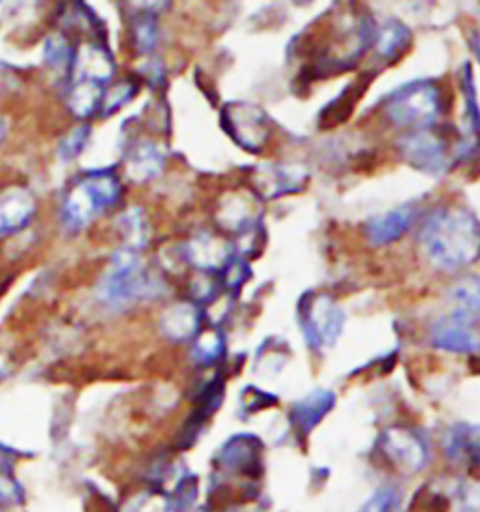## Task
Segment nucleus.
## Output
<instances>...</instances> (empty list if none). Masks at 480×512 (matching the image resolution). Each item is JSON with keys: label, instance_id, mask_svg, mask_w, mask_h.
Instances as JSON below:
<instances>
[{"label": "nucleus", "instance_id": "obj_14", "mask_svg": "<svg viewBox=\"0 0 480 512\" xmlns=\"http://www.w3.org/2000/svg\"><path fill=\"white\" fill-rule=\"evenodd\" d=\"M462 92L465 102V137L460 143V156L467 158L473 156L480 149V109L477 104V92L473 81V70L465 62L462 68Z\"/></svg>", "mask_w": 480, "mask_h": 512}, {"label": "nucleus", "instance_id": "obj_10", "mask_svg": "<svg viewBox=\"0 0 480 512\" xmlns=\"http://www.w3.org/2000/svg\"><path fill=\"white\" fill-rule=\"evenodd\" d=\"M72 72H74V83L85 81V83L105 87L115 74V61L104 44L89 42L74 51Z\"/></svg>", "mask_w": 480, "mask_h": 512}, {"label": "nucleus", "instance_id": "obj_28", "mask_svg": "<svg viewBox=\"0 0 480 512\" xmlns=\"http://www.w3.org/2000/svg\"><path fill=\"white\" fill-rule=\"evenodd\" d=\"M122 512H171V505H167V501H162L160 497L141 494L126 503Z\"/></svg>", "mask_w": 480, "mask_h": 512}, {"label": "nucleus", "instance_id": "obj_32", "mask_svg": "<svg viewBox=\"0 0 480 512\" xmlns=\"http://www.w3.org/2000/svg\"><path fill=\"white\" fill-rule=\"evenodd\" d=\"M2 137H4V121L0 117V141H2Z\"/></svg>", "mask_w": 480, "mask_h": 512}, {"label": "nucleus", "instance_id": "obj_8", "mask_svg": "<svg viewBox=\"0 0 480 512\" xmlns=\"http://www.w3.org/2000/svg\"><path fill=\"white\" fill-rule=\"evenodd\" d=\"M310 179V173L299 164L285 162H265L252 169L250 186L255 196L265 201L278 197L299 194Z\"/></svg>", "mask_w": 480, "mask_h": 512}, {"label": "nucleus", "instance_id": "obj_30", "mask_svg": "<svg viewBox=\"0 0 480 512\" xmlns=\"http://www.w3.org/2000/svg\"><path fill=\"white\" fill-rule=\"evenodd\" d=\"M390 497L385 494H381L379 497H375L370 507H366V512H390Z\"/></svg>", "mask_w": 480, "mask_h": 512}, {"label": "nucleus", "instance_id": "obj_18", "mask_svg": "<svg viewBox=\"0 0 480 512\" xmlns=\"http://www.w3.org/2000/svg\"><path fill=\"white\" fill-rule=\"evenodd\" d=\"M165 156L156 143H139L128 162V173L137 182L149 181L164 169Z\"/></svg>", "mask_w": 480, "mask_h": 512}, {"label": "nucleus", "instance_id": "obj_27", "mask_svg": "<svg viewBox=\"0 0 480 512\" xmlns=\"http://www.w3.org/2000/svg\"><path fill=\"white\" fill-rule=\"evenodd\" d=\"M135 92H137V85L132 81H124V83L115 85L111 91H105L104 100H102V109H104L102 115L104 117L111 115L120 107L126 106L134 98Z\"/></svg>", "mask_w": 480, "mask_h": 512}, {"label": "nucleus", "instance_id": "obj_15", "mask_svg": "<svg viewBox=\"0 0 480 512\" xmlns=\"http://www.w3.org/2000/svg\"><path fill=\"white\" fill-rule=\"evenodd\" d=\"M334 402H336V398L332 392L314 391L293 406L291 422L302 432H310L315 424L329 413Z\"/></svg>", "mask_w": 480, "mask_h": 512}, {"label": "nucleus", "instance_id": "obj_17", "mask_svg": "<svg viewBox=\"0 0 480 512\" xmlns=\"http://www.w3.org/2000/svg\"><path fill=\"white\" fill-rule=\"evenodd\" d=\"M450 301L454 304V314L469 321H480V276H462L450 287Z\"/></svg>", "mask_w": 480, "mask_h": 512}, {"label": "nucleus", "instance_id": "obj_22", "mask_svg": "<svg viewBox=\"0 0 480 512\" xmlns=\"http://www.w3.org/2000/svg\"><path fill=\"white\" fill-rule=\"evenodd\" d=\"M120 224L126 226V233H128V239H130V250L137 252V250L147 246L150 229L143 212L139 211V209L124 212V216L120 218Z\"/></svg>", "mask_w": 480, "mask_h": 512}, {"label": "nucleus", "instance_id": "obj_31", "mask_svg": "<svg viewBox=\"0 0 480 512\" xmlns=\"http://www.w3.org/2000/svg\"><path fill=\"white\" fill-rule=\"evenodd\" d=\"M471 46L475 49V55H477V59L480 61V32H475L471 36Z\"/></svg>", "mask_w": 480, "mask_h": 512}, {"label": "nucleus", "instance_id": "obj_25", "mask_svg": "<svg viewBox=\"0 0 480 512\" xmlns=\"http://www.w3.org/2000/svg\"><path fill=\"white\" fill-rule=\"evenodd\" d=\"M74 51L62 34H51L45 42L44 59L51 68H60L72 62Z\"/></svg>", "mask_w": 480, "mask_h": 512}, {"label": "nucleus", "instance_id": "obj_5", "mask_svg": "<svg viewBox=\"0 0 480 512\" xmlns=\"http://www.w3.org/2000/svg\"><path fill=\"white\" fill-rule=\"evenodd\" d=\"M297 317L306 344L315 351L334 346L344 331V310L327 293H304L297 304Z\"/></svg>", "mask_w": 480, "mask_h": 512}, {"label": "nucleus", "instance_id": "obj_13", "mask_svg": "<svg viewBox=\"0 0 480 512\" xmlns=\"http://www.w3.org/2000/svg\"><path fill=\"white\" fill-rule=\"evenodd\" d=\"M413 44V34L404 23L390 19L383 27H377L375 38V61L379 62V68L392 66L400 61L409 47Z\"/></svg>", "mask_w": 480, "mask_h": 512}, {"label": "nucleus", "instance_id": "obj_16", "mask_svg": "<svg viewBox=\"0 0 480 512\" xmlns=\"http://www.w3.org/2000/svg\"><path fill=\"white\" fill-rule=\"evenodd\" d=\"M201 327V312L194 304H177L167 314L162 321V329L165 336H169L175 342H184L194 338Z\"/></svg>", "mask_w": 480, "mask_h": 512}, {"label": "nucleus", "instance_id": "obj_3", "mask_svg": "<svg viewBox=\"0 0 480 512\" xmlns=\"http://www.w3.org/2000/svg\"><path fill=\"white\" fill-rule=\"evenodd\" d=\"M120 196V179L113 169H96L85 173L70 194L64 197L62 214L70 229L87 226L98 212L113 207Z\"/></svg>", "mask_w": 480, "mask_h": 512}, {"label": "nucleus", "instance_id": "obj_26", "mask_svg": "<svg viewBox=\"0 0 480 512\" xmlns=\"http://www.w3.org/2000/svg\"><path fill=\"white\" fill-rule=\"evenodd\" d=\"M90 132H92V130H90L89 124H81V126H77L74 130H70V134L60 141V158H62L64 162H70V160L77 158L79 152L85 149V145H87V141H89Z\"/></svg>", "mask_w": 480, "mask_h": 512}, {"label": "nucleus", "instance_id": "obj_24", "mask_svg": "<svg viewBox=\"0 0 480 512\" xmlns=\"http://www.w3.org/2000/svg\"><path fill=\"white\" fill-rule=\"evenodd\" d=\"M135 46L141 53H152L158 46V23L154 16L145 14V16L137 17L134 23Z\"/></svg>", "mask_w": 480, "mask_h": 512}, {"label": "nucleus", "instance_id": "obj_19", "mask_svg": "<svg viewBox=\"0 0 480 512\" xmlns=\"http://www.w3.org/2000/svg\"><path fill=\"white\" fill-rule=\"evenodd\" d=\"M375 74H368V76L360 77L362 81H357L353 85H349L340 98L332 100L329 106L325 107L319 115V126L321 128H332L336 124H342V122L349 119L351 115V109L357 104V100L360 98L362 91L366 89V79L370 81V77H374Z\"/></svg>", "mask_w": 480, "mask_h": 512}, {"label": "nucleus", "instance_id": "obj_23", "mask_svg": "<svg viewBox=\"0 0 480 512\" xmlns=\"http://www.w3.org/2000/svg\"><path fill=\"white\" fill-rule=\"evenodd\" d=\"M25 501V490L15 479L14 469L0 462V507H17Z\"/></svg>", "mask_w": 480, "mask_h": 512}, {"label": "nucleus", "instance_id": "obj_12", "mask_svg": "<svg viewBox=\"0 0 480 512\" xmlns=\"http://www.w3.org/2000/svg\"><path fill=\"white\" fill-rule=\"evenodd\" d=\"M417 207L415 205H402L398 209L385 212L381 216H374L366 224V235L375 246H385L390 242L400 241L415 222Z\"/></svg>", "mask_w": 480, "mask_h": 512}, {"label": "nucleus", "instance_id": "obj_1", "mask_svg": "<svg viewBox=\"0 0 480 512\" xmlns=\"http://www.w3.org/2000/svg\"><path fill=\"white\" fill-rule=\"evenodd\" d=\"M420 244L435 267L460 271L480 256V222L458 205L437 207L420 229Z\"/></svg>", "mask_w": 480, "mask_h": 512}, {"label": "nucleus", "instance_id": "obj_11", "mask_svg": "<svg viewBox=\"0 0 480 512\" xmlns=\"http://www.w3.org/2000/svg\"><path fill=\"white\" fill-rule=\"evenodd\" d=\"M36 212V201L27 188L10 186L0 192V233L12 235L27 227Z\"/></svg>", "mask_w": 480, "mask_h": 512}, {"label": "nucleus", "instance_id": "obj_29", "mask_svg": "<svg viewBox=\"0 0 480 512\" xmlns=\"http://www.w3.org/2000/svg\"><path fill=\"white\" fill-rule=\"evenodd\" d=\"M242 398H244L242 406L250 409V411H259V409L269 406V404H265V400L267 402H276V398H272L267 392L257 391L255 387H248L244 394H242Z\"/></svg>", "mask_w": 480, "mask_h": 512}, {"label": "nucleus", "instance_id": "obj_4", "mask_svg": "<svg viewBox=\"0 0 480 512\" xmlns=\"http://www.w3.org/2000/svg\"><path fill=\"white\" fill-rule=\"evenodd\" d=\"M162 282L143 269L137 252L124 248L113 256V267L98 289L100 299L109 306H124L139 299L160 295Z\"/></svg>", "mask_w": 480, "mask_h": 512}, {"label": "nucleus", "instance_id": "obj_2", "mask_svg": "<svg viewBox=\"0 0 480 512\" xmlns=\"http://www.w3.org/2000/svg\"><path fill=\"white\" fill-rule=\"evenodd\" d=\"M385 117L409 132L428 130L441 115V89L430 79H419L390 92L383 102Z\"/></svg>", "mask_w": 480, "mask_h": 512}, {"label": "nucleus", "instance_id": "obj_21", "mask_svg": "<svg viewBox=\"0 0 480 512\" xmlns=\"http://www.w3.org/2000/svg\"><path fill=\"white\" fill-rule=\"evenodd\" d=\"M224 353V334L220 331L205 332L195 342L194 359L199 364H203V366H210V364L220 361Z\"/></svg>", "mask_w": 480, "mask_h": 512}, {"label": "nucleus", "instance_id": "obj_6", "mask_svg": "<svg viewBox=\"0 0 480 512\" xmlns=\"http://www.w3.org/2000/svg\"><path fill=\"white\" fill-rule=\"evenodd\" d=\"M225 134L231 137L242 151L259 154L269 145L272 126L269 115L250 102H229L220 113Z\"/></svg>", "mask_w": 480, "mask_h": 512}, {"label": "nucleus", "instance_id": "obj_7", "mask_svg": "<svg viewBox=\"0 0 480 512\" xmlns=\"http://www.w3.org/2000/svg\"><path fill=\"white\" fill-rule=\"evenodd\" d=\"M398 151L409 166L432 177L447 173L452 164L445 139L432 128L407 132L398 139Z\"/></svg>", "mask_w": 480, "mask_h": 512}, {"label": "nucleus", "instance_id": "obj_20", "mask_svg": "<svg viewBox=\"0 0 480 512\" xmlns=\"http://www.w3.org/2000/svg\"><path fill=\"white\" fill-rule=\"evenodd\" d=\"M104 94L105 87L79 81V83H74V89L70 92L68 107H70V111L74 115L85 119V117H90L100 107L102 100H104Z\"/></svg>", "mask_w": 480, "mask_h": 512}, {"label": "nucleus", "instance_id": "obj_9", "mask_svg": "<svg viewBox=\"0 0 480 512\" xmlns=\"http://www.w3.org/2000/svg\"><path fill=\"white\" fill-rule=\"evenodd\" d=\"M430 344L449 353H477L480 349L479 323L454 312L439 317L430 327Z\"/></svg>", "mask_w": 480, "mask_h": 512}]
</instances>
